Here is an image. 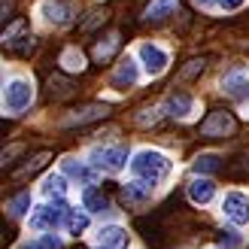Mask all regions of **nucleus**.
Segmentation results:
<instances>
[{"mask_svg":"<svg viewBox=\"0 0 249 249\" xmlns=\"http://www.w3.org/2000/svg\"><path fill=\"white\" fill-rule=\"evenodd\" d=\"M185 195H189V201H192L195 207H207V204L216 197V182L207 179V177H195V179L189 182V189H185Z\"/></svg>","mask_w":249,"mask_h":249,"instance_id":"nucleus-10","label":"nucleus"},{"mask_svg":"<svg viewBox=\"0 0 249 249\" xmlns=\"http://www.w3.org/2000/svg\"><path fill=\"white\" fill-rule=\"evenodd\" d=\"M116 46H119V34H109V36H104V40L94 46V58H97V61H107L109 55L116 52Z\"/></svg>","mask_w":249,"mask_h":249,"instance_id":"nucleus-24","label":"nucleus"},{"mask_svg":"<svg viewBox=\"0 0 249 249\" xmlns=\"http://www.w3.org/2000/svg\"><path fill=\"white\" fill-rule=\"evenodd\" d=\"M195 3H197V6H201V9H210V6H216V3H219V0H195Z\"/></svg>","mask_w":249,"mask_h":249,"instance_id":"nucleus-36","label":"nucleus"},{"mask_svg":"<svg viewBox=\"0 0 249 249\" xmlns=\"http://www.w3.org/2000/svg\"><path fill=\"white\" fill-rule=\"evenodd\" d=\"M34 49H36V36H24V43L16 46V52L18 55H28V52H34Z\"/></svg>","mask_w":249,"mask_h":249,"instance_id":"nucleus-31","label":"nucleus"},{"mask_svg":"<svg viewBox=\"0 0 249 249\" xmlns=\"http://www.w3.org/2000/svg\"><path fill=\"white\" fill-rule=\"evenodd\" d=\"M61 67L70 70V73H82L85 70V55L76 52V49H64V55H61Z\"/></svg>","mask_w":249,"mask_h":249,"instance_id":"nucleus-23","label":"nucleus"},{"mask_svg":"<svg viewBox=\"0 0 249 249\" xmlns=\"http://www.w3.org/2000/svg\"><path fill=\"white\" fill-rule=\"evenodd\" d=\"M36 249H64V240L55 237V234H43L40 243H36Z\"/></svg>","mask_w":249,"mask_h":249,"instance_id":"nucleus-29","label":"nucleus"},{"mask_svg":"<svg viewBox=\"0 0 249 249\" xmlns=\"http://www.w3.org/2000/svg\"><path fill=\"white\" fill-rule=\"evenodd\" d=\"M64 222H67V231L73 234V237H79V234H85V228H89V213H82V210H70Z\"/></svg>","mask_w":249,"mask_h":249,"instance_id":"nucleus-22","label":"nucleus"},{"mask_svg":"<svg viewBox=\"0 0 249 249\" xmlns=\"http://www.w3.org/2000/svg\"><path fill=\"white\" fill-rule=\"evenodd\" d=\"M246 3V0H219V6L225 9V12H234V9H240Z\"/></svg>","mask_w":249,"mask_h":249,"instance_id":"nucleus-35","label":"nucleus"},{"mask_svg":"<svg viewBox=\"0 0 249 249\" xmlns=\"http://www.w3.org/2000/svg\"><path fill=\"white\" fill-rule=\"evenodd\" d=\"M170 170H173V161L158 149H140L131 158V177L137 182H143L146 189H155L161 179L170 177Z\"/></svg>","mask_w":249,"mask_h":249,"instance_id":"nucleus-1","label":"nucleus"},{"mask_svg":"<svg viewBox=\"0 0 249 249\" xmlns=\"http://www.w3.org/2000/svg\"><path fill=\"white\" fill-rule=\"evenodd\" d=\"M137 55H140V64H143V70L149 73V76H161V73L167 70V64H170L167 49H161L155 43H143L140 49H137Z\"/></svg>","mask_w":249,"mask_h":249,"instance_id":"nucleus-7","label":"nucleus"},{"mask_svg":"<svg viewBox=\"0 0 249 249\" xmlns=\"http://www.w3.org/2000/svg\"><path fill=\"white\" fill-rule=\"evenodd\" d=\"M34 104V82L24 76H12L3 82V113L6 116H21Z\"/></svg>","mask_w":249,"mask_h":249,"instance_id":"nucleus-2","label":"nucleus"},{"mask_svg":"<svg viewBox=\"0 0 249 249\" xmlns=\"http://www.w3.org/2000/svg\"><path fill=\"white\" fill-rule=\"evenodd\" d=\"M195 173L201 177V173H216V170H222V158L216 155V152H204V155H197L195 158Z\"/></svg>","mask_w":249,"mask_h":249,"instance_id":"nucleus-21","label":"nucleus"},{"mask_svg":"<svg viewBox=\"0 0 249 249\" xmlns=\"http://www.w3.org/2000/svg\"><path fill=\"white\" fill-rule=\"evenodd\" d=\"M18 152H24V146H9V149H3V167H9L12 158H16Z\"/></svg>","mask_w":249,"mask_h":249,"instance_id":"nucleus-33","label":"nucleus"},{"mask_svg":"<svg viewBox=\"0 0 249 249\" xmlns=\"http://www.w3.org/2000/svg\"><path fill=\"white\" fill-rule=\"evenodd\" d=\"M234 128H237V119H234L231 109H213V113L201 122L197 134H201L204 140H222V137L234 134Z\"/></svg>","mask_w":249,"mask_h":249,"instance_id":"nucleus-5","label":"nucleus"},{"mask_svg":"<svg viewBox=\"0 0 249 249\" xmlns=\"http://www.w3.org/2000/svg\"><path fill=\"white\" fill-rule=\"evenodd\" d=\"M101 21H107V9H94V12H91V18H85V21H82V31H91L94 24H101Z\"/></svg>","mask_w":249,"mask_h":249,"instance_id":"nucleus-30","label":"nucleus"},{"mask_svg":"<svg viewBox=\"0 0 249 249\" xmlns=\"http://www.w3.org/2000/svg\"><path fill=\"white\" fill-rule=\"evenodd\" d=\"M158 113H161V109H143V113L140 116H137V122H140V124H149V122H158Z\"/></svg>","mask_w":249,"mask_h":249,"instance_id":"nucleus-32","label":"nucleus"},{"mask_svg":"<svg viewBox=\"0 0 249 249\" xmlns=\"http://www.w3.org/2000/svg\"><path fill=\"white\" fill-rule=\"evenodd\" d=\"M89 164L101 173H119L128 164V149L124 146H97V149H91Z\"/></svg>","mask_w":249,"mask_h":249,"instance_id":"nucleus-3","label":"nucleus"},{"mask_svg":"<svg viewBox=\"0 0 249 249\" xmlns=\"http://www.w3.org/2000/svg\"><path fill=\"white\" fill-rule=\"evenodd\" d=\"M222 89H225L228 94H234V97H243L246 89H249V76L246 73H228V76L222 79Z\"/></svg>","mask_w":249,"mask_h":249,"instance_id":"nucleus-20","label":"nucleus"},{"mask_svg":"<svg viewBox=\"0 0 249 249\" xmlns=\"http://www.w3.org/2000/svg\"><path fill=\"white\" fill-rule=\"evenodd\" d=\"M222 246H237L240 243V237H237V234H234V231H222Z\"/></svg>","mask_w":249,"mask_h":249,"instance_id":"nucleus-34","label":"nucleus"},{"mask_svg":"<svg viewBox=\"0 0 249 249\" xmlns=\"http://www.w3.org/2000/svg\"><path fill=\"white\" fill-rule=\"evenodd\" d=\"M43 195L46 197H64L67 195V177L64 173H49V177L43 179Z\"/></svg>","mask_w":249,"mask_h":249,"instance_id":"nucleus-19","label":"nucleus"},{"mask_svg":"<svg viewBox=\"0 0 249 249\" xmlns=\"http://www.w3.org/2000/svg\"><path fill=\"white\" fill-rule=\"evenodd\" d=\"M231 177H249V149L231 161Z\"/></svg>","mask_w":249,"mask_h":249,"instance_id":"nucleus-27","label":"nucleus"},{"mask_svg":"<svg viewBox=\"0 0 249 249\" xmlns=\"http://www.w3.org/2000/svg\"><path fill=\"white\" fill-rule=\"evenodd\" d=\"M204 70V58H192L189 64L182 67V73H179V79H192V76H197V73Z\"/></svg>","mask_w":249,"mask_h":249,"instance_id":"nucleus-28","label":"nucleus"},{"mask_svg":"<svg viewBox=\"0 0 249 249\" xmlns=\"http://www.w3.org/2000/svg\"><path fill=\"white\" fill-rule=\"evenodd\" d=\"M61 173H64V177H73V179L82 182V185H91L94 182V167L85 164V161H79V158H64Z\"/></svg>","mask_w":249,"mask_h":249,"instance_id":"nucleus-16","label":"nucleus"},{"mask_svg":"<svg viewBox=\"0 0 249 249\" xmlns=\"http://www.w3.org/2000/svg\"><path fill=\"white\" fill-rule=\"evenodd\" d=\"M222 213H225V219L231 222V225H249V195L246 192H228L225 197H222Z\"/></svg>","mask_w":249,"mask_h":249,"instance_id":"nucleus-6","label":"nucleus"},{"mask_svg":"<svg viewBox=\"0 0 249 249\" xmlns=\"http://www.w3.org/2000/svg\"><path fill=\"white\" fill-rule=\"evenodd\" d=\"M28 210H31V192H21V195H16L9 201V213L12 216H24Z\"/></svg>","mask_w":249,"mask_h":249,"instance_id":"nucleus-26","label":"nucleus"},{"mask_svg":"<svg viewBox=\"0 0 249 249\" xmlns=\"http://www.w3.org/2000/svg\"><path fill=\"white\" fill-rule=\"evenodd\" d=\"M49 158H52V152H49V149H40V152H34L28 161H24L21 167H16L12 170V179L16 182H21V179H28V177H34L36 170H43L46 164H49Z\"/></svg>","mask_w":249,"mask_h":249,"instance_id":"nucleus-15","label":"nucleus"},{"mask_svg":"<svg viewBox=\"0 0 249 249\" xmlns=\"http://www.w3.org/2000/svg\"><path fill=\"white\" fill-rule=\"evenodd\" d=\"M137 79H140V67H137V61L128 55V58L119 61V67H116V73H113V79H109V85H113V89H119V91H124V89H134Z\"/></svg>","mask_w":249,"mask_h":249,"instance_id":"nucleus-9","label":"nucleus"},{"mask_svg":"<svg viewBox=\"0 0 249 249\" xmlns=\"http://www.w3.org/2000/svg\"><path fill=\"white\" fill-rule=\"evenodd\" d=\"M179 6V0H152V3L146 6V21H161V18H167L173 16Z\"/></svg>","mask_w":249,"mask_h":249,"instance_id":"nucleus-18","label":"nucleus"},{"mask_svg":"<svg viewBox=\"0 0 249 249\" xmlns=\"http://www.w3.org/2000/svg\"><path fill=\"white\" fill-rule=\"evenodd\" d=\"M46 94L52 97V101H67V97L76 94V85H73V79H67L64 73H52V76L46 79Z\"/></svg>","mask_w":249,"mask_h":249,"instance_id":"nucleus-14","label":"nucleus"},{"mask_svg":"<svg viewBox=\"0 0 249 249\" xmlns=\"http://www.w3.org/2000/svg\"><path fill=\"white\" fill-rule=\"evenodd\" d=\"M82 207L85 213H109V195L104 189H85L82 192Z\"/></svg>","mask_w":249,"mask_h":249,"instance_id":"nucleus-17","label":"nucleus"},{"mask_svg":"<svg viewBox=\"0 0 249 249\" xmlns=\"http://www.w3.org/2000/svg\"><path fill=\"white\" fill-rule=\"evenodd\" d=\"M21 34H24V21L18 18V21H12L9 28L3 31V46H6V49H16V46H18V36H21Z\"/></svg>","mask_w":249,"mask_h":249,"instance_id":"nucleus-25","label":"nucleus"},{"mask_svg":"<svg viewBox=\"0 0 249 249\" xmlns=\"http://www.w3.org/2000/svg\"><path fill=\"white\" fill-rule=\"evenodd\" d=\"M40 16H43V21L55 24V28H64L76 16V3H70V0H43Z\"/></svg>","mask_w":249,"mask_h":249,"instance_id":"nucleus-8","label":"nucleus"},{"mask_svg":"<svg viewBox=\"0 0 249 249\" xmlns=\"http://www.w3.org/2000/svg\"><path fill=\"white\" fill-rule=\"evenodd\" d=\"M67 204L64 201H55V204H40V207H34V213L28 219V225L31 231H55L61 225V219H67Z\"/></svg>","mask_w":249,"mask_h":249,"instance_id":"nucleus-4","label":"nucleus"},{"mask_svg":"<svg viewBox=\"0 0 249 249\" xmlns=\"http://www.w3.org/2000/svg\"><path fill=\"white\" fill-rule=\"evenodd\" d=\"M128 228L122 225H104L97 231V249H128Z\"/></svg>","mask_w":249,"mask_h":249,"instance_id":"nucleus-12","label":"nucleus"},{"mask_svg":"<svg viewBox=\"0 0 249 249\" xmlns=\"http://www.w3.org/2000/svg\"><path fill=\"white\" fill-rule=\"evenodd\" d=\"M161 109H164L167 116H173V119H189L195 113V97L189 91H173Z\"/></svg>","mask_w":249,"mask_h":249,"instance_id":"nucleus-11","label":"nucleus"},{"mask_svg":"<svg viewBox=\"0 0 249 249\" xmlns=\"http://www.w3.org/2000/svg\"><path fill=\"white\" fill-rule=\"evenodd\" d=\"M109 116V107L107 104H85L79 109H73V113L64 119L67 128H73V124H89V122H97V119H107Z\"/></svg>","mask_w":249,"mask_h":249,"instance_id":"nucleus-13","label":"nucleus"}]
</instances>
